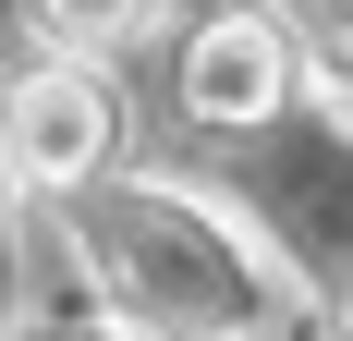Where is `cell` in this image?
Masks as SVG:
<instances>
[{"label": "cell", "instance_id": "cell-1", "mask_svg": "<svg viewBox=\"0 0 353 341\" xmlns=\"http://www.w3.org/2000/svg\"><path fill=\"white\" fill-rule=\"evenodd\" d=\"M73 232H85V256H98L110 305L134 317L146 341H256L268 317H281V280L244 256V232L208 220L195 195H171V183L85 195Z\"/></svg>", "mask_w": 353, "mask_h": 341}, {"label": "cell", "instance_id": "cell-2", "mask_svg": "<svg viewBox=\"0 0 353 341\" xmlns=\"http://www.w3.org/2000/svg\"><path fill=\"white\" fill-rule=\"evenodd\" d=\"M0 135H12V183H37V195H85V183L110 170V146H122L110 73L85 61V49H49L37 73L0 86Z\"/></svg>", "mask_w": 353, "mask_h": 341}, {"label": "cell", "instance_id": "cell-3", "mask_svg": "<svg viewBox=\"0 0 353 341\" xmlns=\"http://www.w3.org/2000/svg\"><path fill=\"white\" fill-rule=\"evenodd\" d=\"M281 98H292V37L268 12H208L183 37V110L195 122L256 135V122H281Z\"/></svg>", "mask_w": 353, "mask_h": 341}, {"label": "cell", "instance_id": "cell-4", "mask_svg": "<svg viewBox=\"0 0 353 341\" xmlns=\"http://www.w3.org/2000/svg\"><path fill=\"white\" fill-rule=\"evenodd\" d=\"M37 25H49V49H122V37H146L159 25V0H37Z\"/></svg>", "mask_w": 353, "mask_h": 341}, {"label": "cell", "instance_id": "cell-5", "mask_svg": "<svg viewBox=\"0 0 353 341\" xmlns=\"http://www.w3.org/2000/svg\"><path fill=\"white\" fill-rule=\"evenodd\" d=\"M0 195H12V135H0Z\"/></svg>", "mask_w": 353, "mask_h": 341}]
</instances>
